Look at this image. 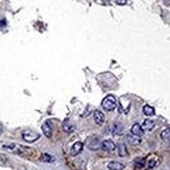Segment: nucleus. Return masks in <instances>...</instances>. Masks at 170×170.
I'll return each instance as SVG.
<instances>
[{
	"mask_svg": "<svg viewBox=\"0 0 170 170\" xmlns=\"http://www.w3.org/2000/svg\"><path fill=\"white\" fill-rule=\"evenodd\" d=\"M161 137L164 141L170 143V128H165L164 131L161 132Z\"/></svg>",
	"mask_w": 170,
	"mask_h": 170,
	"instance_id": "2eb2a0df",
	"label": "nucleus"
},
{
	"mask_svg": "<svg viewBox=\"0 0 170 170\" xmlns=\"http://www.w3.org/2000/svg\"><path fill=\"white\" fill-rule=\"evenodd\" d=\"M127 1H130V0H116V3L118 4H126Z\"/></svg>",
	"mask_w": 170,
	"mask_h": 170,
	"instance_id": "412c9836",
	"label": "nucleus"
},
{
	"mask_svg": "<svg viewBox=\"0 0 170 170\" xmlns=\"http://www.w3.org/2000/svg\"><path fill=\"white\" fill-rule=\"evenodd\" d=\"M41 161L43 162H47V164H54L55 162V157L48 154V153H43L42 156H41Z\"/></svg>",
	"mask_w": 170,
	"mask_h": 170,
	"instance_id": "9b49d317",
	"label": "nucleus"
},
{
	"mask_svg": "<svg viewBox=\"0 0 170 170\" xmlns=\"http://www.w3.org/2000/svg\"><path fill=\"white\" fill-rule=\"evenodd\" d=\"M144 165H145V160L144 158H137L135 161V166L137 167V169H141Z\"/></svg>",
	"mask_w": 170,
	"mask_h": 170,
	"instance_id": "a211bd4d",
	"label": "nucleus"
},
{
	"mask_svg": "<svg viewBox=\"0 0 170 170\" xmlns=\"http://www.w3.org/2000/svg\"><path fill=\"white\" fill-rule=\"evenodd\" d=\"M101 147H102V149L109 150V152H111V150H114L116 148L115 144H114L111 140H103V141H102V144H101Z\"/></svg>",
	"mask_w": 170,
	"mask_h": 170,
	"instance_id": "423d86ee",
	"label": "nucleus"
},
{
	"mask_svg": "<svg viewBox=\"0 0 170 170\" xmlns=\"http://www.w3.org/2000/svg\"><path fill=\"white\" fill-rule=\"evenodd\" d=\"M127 139H128V141L133 145H137L140 141H141V139H140L139 136H135V135H127Z\"/></svg>",
	"mask_w": 170,
	"mask_h": 170,
	"instance_id": "4468645a",
	"label": "nucleus"
},
{
	"mask_svg": "<svg viewBox=\"0 0 170 170\" xmlns=\"http://www.w3.org/2000/svg\"><path fill=\"white\" fill-rule=\"evenodd\" d=\"M3 148H5V149H9V150H16V145L14 144H3Z\"/></svg>",
	"mask_w": 170,
	"mask_h": 170,
	"instance_id": "aec40b11",
	"label": "nucleus"
},
{
	"mask_svg": "<svg viewBox=\"0 0 170 170\" xmlns=\"http://www.w3.org/2000/svg\"><path fill=\"white\" fill-rule=\"evenodd\" d=\"M118 153H119V156H120V157H126V156H127V148H126L124 144H120L118 147Z\"/></svg>",
	"mask_w": 170,
	"mask_h": 170,
	"instance_id": "dca6fc26",
	"label": "nucleus"
},
{
	"mask_svg": "<svg viewBox=\"0 0 170 170\" xmlns=\"http://www.w3.org/2000/svg\"><path fill=\"white\" fill-rule=\"evenodd\" d=\"M1 131H3V128H1V126H0V135H1Z\"/></svg>",
	"mask_w": 170,
	"mask_h": 170,
	"instance_id": "4be33fe9",
	"label": "nucleus"
},
{
	"mask_svg": "<svg viewBox=\"0 0 170 170\" xmlns=\"http://www.w3.org/2000/svg\"><path fill=\"white\" fill-rule=\"evenodd\" d=\"M131 132H132V135L139 136V137H141V136L144 135V130H143V127L140 124H137V123H135V124L132 126V128H131Z\"/></svg>",
	"mask_w": 170,
	"mask_h": 170,
	"instance_id": "20e7f679",
	"label": "nucleus"
},
{
	"mask_svg": "<svg viewBox=\"0 0 170 170\" xmlns=\"http://www.w3.org/2000/svg\"><path fill=\"white\" fill-rule=\"evenodd\" d=\"M93 118H94V122L97 123V124H102L103 123V120H105V116H103V113L99 110H96L93 114Z\"/></svg>",
	"mask_w": 170,
	"mask_h": 170,
	"instance_id": "0eeeda50",
	"label": "nucleus"
},
{
	"mask_svg": "<svg viewBox=\"0 0 170 170\" xmlns=\"http://www.w3.org/2000/svg\"><path fill=\"white\" fill-rule=\"evenodd\" d=\"M102 107L105 109L106 111H113L116 107V98L114 96H106L105 98L102 99Z\"/></svg>",
	"mask_w": 170,
	"mask_h": 170,
	"instance_id": "f257e3e1",
	"label": "nucleus"
},
{
	"mask_svg": "<svg viewBox=\"0 0 170 170\" xmlns=\"http://www.w3.org/2000/svg\"><path fill=\"white\" fill-rule=\"evenodd\" d=\"M156 165H157V158L154 156H152L150 158H148V167H149V169L154 167Z\"/></svg>",
	"mask_w": 170,
	"mask_h": 170,
	"instance_id": "f3484780",
	"label": "nucleus"
},
{
	"mask_svg": "<svg viewBox=\"0 0 170 170\" xmlns=\"http://www.w3.org/2000/svg\"><path fill=\"white\" fill-rule=\"evenodd\" d=\"M82 148H84V144H82L81 141H76L73 145H72V148H71V154H72V156H76V154L81 153Z\"/></svg>",
	"mask_w": 170,
	"mask_h": 170,
	"instance_id": "7ed1b4c3",
	"label": "nucleus"
},
{
	"mask_svg": "<svg viewBox=\"0 0 170 170\" xmlns=\"http://www.w3.org/2000/svg\"><path fill=\"white\" fill-rule=\"evenodd\" d=\"M143 113H144L147 116H152V115H154V109H153V106L145 105L144 107H143Z\"/></svg>",
	"mask_w": 170,
	"mask_h": 170,
	"instance_id": "ddd939ff",
	"label": "nucleus"
},
{
	"mask_svg": "<svg viewBox=\"0 0 170 170\" xmlns=\"http://www.w3.org/2000/svg\"><path fill=\"white\" fill-rule=\"evenodd\" d=\"M18 152L24 156H30V154H34V150H31L30 148L28 147H18Z\"/></svg>",
	"mask_w": 170,
	"mask_h": 170,
	"instance_id": "f8f14e48",
	"label": "nucleus"
},
{
	"mask_svg": "<svg viewBox=\"0 0 170 170\" xmlns=\"http://www.w3.org/2000/svg\"><path fill=\"white\" fill-rule=\"evenodd\" d=\"M42 131H43V135L46 137H51L52 136V127L50 126V122H45L42 126Z\"/></svg>",
	"mask_w": 170,
	"mask_h": 170,
	"instance_id": "39448f33",
	"label": "nucleus"
},
{
	"mask_svg": "<svg viewBox=\"0 0 170 170\" xmlns=\"http://www.w3.org/2000/svg\"><path fill=\"white\" fill-rule=\"evenodd\" d=\"M107 169H110V170H123L124 169V165L120 164V162H116V161H111V162H109Z\"/></svg>",
	"mask_w": 170,
	"mask_h": 170,
	"instance_id": "1a4fd4ad",
	"label": "nucleus"
},
{
	"mask_svg": "<svg viewBox=\"0 0 170 170\" xmlns=\"http://www.w3.org/2000/svg\"><path fill=\"white\" fill-rule=\"evenodd\" d=\"M122 132H123V126L122 124H116L115 126V128H114V135H122Z\"/></svg>",
	"mask_w": 170,
	"mask_h": 170,
	"instance_id": "6ab92c4d",
	"label": "nucleus"
},
{
	"mask_svg": "<svg viewBox=\"0 0 170 170\" xmlns=\"http://www.w3.org/2000/svg\"><path fill=\"white\" fill-rule=\"evenodd\" d=\"M143 130L144 131H150L154 128V122L153 120H150V119H145L144 122H143Z\"/></svg>",
	"mask_w": 170,
	"mask_h": 170,
	"instance_id": "9d476101",
	"label": "nucleus"
},
{
	"mask_svg": "<svg viewBox=\"0 0 170 170\" xmlns=\"http://www.w3.org/2000/svg\"><path fill=\"white\" fill-rule=\"evenodd\" d=\"M63 130H64V132H72V131L75 130V124L69 120V119H65L64 122H63Z\"/></svg>",
	"mask_w": 170,
	"mask_h": 170,
	"instance_id": "6e6552de",
	"label": "nucleus"
},
{
	"mask_svg": "<svg viewBox=\"0 0 170 170\" xmlns=\"http://www.w3.org/2000/svg\"><path fill=\"white\" fill-rule=\"evenodd\" d=\"M22 139L28 143H33V141H37L39 139V133H37L35 131L33 130H24L22 131Z\"/></svg>",
	"mask_w": 170,
	"mask_h": 170,
	"instance_id": "f03ea898",
	"label": "nucleus"
}]
</instances>
